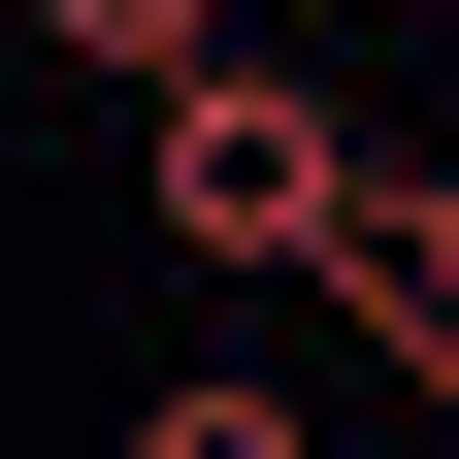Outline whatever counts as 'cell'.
<instances>
[{"label":"cell","mask_w":459,"mask_h":459,"mask_svg":"<svg viewBox=\"0 0 459 459\" xmlns=\"http://www.w3.org/2000/svg\"><path fill=\"white\" fill-rule=\"evenodd\" d=\"M132 459H328V427H296V361H164V394H132Z\"/></svg>","instance_id":"obj_3"},{"label":"cell","mask_w":459,"mask_h":459,"mask_svg":"<svg viewBox=\"0 0 459 459\" xmlns=\"http://www.w3.org/2000/svg\"><path fill=\"white\" fill-rule=\"evenodd\" d=\"M33 66H99V99H197V66H230V0H33Z\"/></svg>","instance_id":"obj_2"},{"label":"cell","mask_w":459,"mask_h":459,"mask_svg":"<svg viewBox=\"0 0 459 459\" xmlns=\"http://www.w3.org/2000/svg\"><path fill=\"white\" fill-rule=\"evenodd\" d=\"M361 197H394L361 99L263 66V33H230L197 99H132V230H164V263H230V296H328V263H361Z\"/></svg>","instance_id":"obj_1"}]
</instances>
